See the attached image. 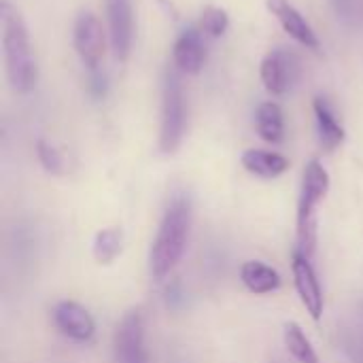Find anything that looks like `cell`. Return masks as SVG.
I'll return each mask as SVG.
<instances>
[{"label": "cell", "mask_w": 363, "mask_h": 363, "mask_svg": "<svg viewBox=\"0 0 363 363\" xmlns=\"http://www.w3.org/2000/svg\"><path fill=\"white\" fill-rule=\"evenodd\" d=\"M187 128V102L181 83V72L168 68L162 83V117H160V151L170 155L174 153L185 136Z\"/></svg>", "instance_id": "obj_4"}, {"label": "cell", "mask_w": 363, "mask_h": 363, "mask_svg": "<svg viewBox=\"0 0 363 363\" xmlns=\"http://www.w3.org/2000/svg\"><path fill=\"white\" fill-rule=\"evenodd\" d=\"M36 151H38V160H40V164H43V168L47 172L62 174V170H64V157H62V153L53 145H49L47 140H38Z\"/></svg>", "instance_id": "obj_20"}, {"label": "cell", "mask_w": 363, "mask_h": 363, "mask_svg": "<svg viewBox=\"0 0 363 363\" xmlns=\"http://www.w3.org/2000/svg\"><path fill=\"white\" fill-rule=\"evenodd\" d=\"M174 68L183 74H198L206 60L204 32L200 28H187L179 34L172 47Z\"/></svg>", "instance_id": "obj_10"}, {"label": "cell", "mask_w": 363, "mask_h": 363, "mask_svg": "<svg viewBox=\"0 0 363 363\" xmlns=\"http://www.w3.org/2000/svg\"><path fill=\"white\" fill-rule=\"evenodd\" d=\"M255 128L266 143H281L285 136V119L281 106L277 102H262L255 111Z\"/></svg>", "instance_id": "obj_16"}, {"label": "cell", "mask_w": 363, "mask_h": 363, "mask_svg": "<svg viewBox=\"0 0 363 363\" xmlns=\"http://www.w3.org/2000/svg\"><path fill=\"white\" fill-rule=\"evenodd\" d=\"M0 28L6 79L17 94H30L38 81V66L32 53L28 26L21 13L6 0L0 2Z\"/></svg>", "instance_id": "obj_1"}, {"label": "cell", "mask_w": 363, "mask_h": 363, "mask_svg": "<svg viewBox=\"0 0 363 363\" xmlns=\"http://www.w3.org/2000/svg\"><path fill=\"white\" fill-rule=\"evenodd\" d=\"M259 74L264 87L272 96H283L289 91L298 77V57L285 49H272L264 55Z\"/></svg>", "instance_id": "obj_8"}, {"label": "cell", "mask_w": 363, "mask_h": 363, "mask_svg": "<svg viewBox=\"0 0 363 363\" xmlns=\"http://www.w3.org/2000/svg\"><path fill=\"white\" fill-rule=\"evenodd\" d=\"M53 323L66 338L77 342L91 340L96 332V323L91 315L77 302H60L53 308Z\"/></svg>", "instance_id": "obj_11"}, {"label": "cell", "mask_w": 363, "mask_h": 363, "mask_svg": "<svg viewBox=\"0 0 363 363\" xmlns=\"http://www.w3.org/2000/svg\"><path fill=\"white\" fill-rule=\"evenodd\" d=\"M285 347L289 351V355L300 363H319L317 353L311 345V340L306 338V334L302 332V328L298 323H287L285 325Z\"/></svg>", "instance_id": "obj_18"}, {"label": "cell", "mask_w": 363, "mask_h": 363, "mask_svg": "<svg viewBox=\"0 0 363 363\" xmlns=\"http://www.w3.org/2000/svg\"><path fill=\"white\" fill-rule=\"evenodd\" d=\"M240 279L245 287L257 296L272 294L281 287V277L274 268L262 264V262H247L240 268Z\"/></svg>", "instance_id": "obj_15"}, {"label": "cell", "mask_w": 363, "mask_h": 363, "mask_svg": "<svg viewBox=\"0 0 363 363\" xmlns=\"http://www.w3.org/2000/svg\"><path fill=\"white\" fill-rule=\"evenodd\" d=\"M108 38L113 55L119 64H125L134 40V11L132 0H106Z\"/></svg>", "instance_id": "obj_6"}, {"label": "cell", "mask_w": 363, "mask_h": 363, "mask_svg": "<svg viewBox=\"0 0 363 363\" xmlns=\"http://www.w3.org/2000/svg\"><path fill=\"white\" fill-rule=\"evenodd\" d=\"M291 270H294V281H296V289H298V296H300L302 304L306 306L311 317L315 321H319L321 313H323V296H321L319 279H317L308 257H304L300 253H294Z\"/></svg>", "instance_id": "obj_12"}, {"label": "cell", "mask_w": 363, "mask_h": 363, "mask_svg": "<svg viewBox=\"0 0 363 363\" xmlns=\"http://www.w3.org/2000/svg\"><path fill=\"white\" fill-rule=\"evenodd\" d=\"M72 45H74V51L81 57L83 66L89 72L100 68V62H102L104 49H106V32L94 13L83 11L77 15L74 28H72Z\"/></svg>", "instance_id": "obj_5"}, {"label": "cell", "mask_w": 363, "mask_h": 363, "mask_svg": "<svg viewBox=\"0 0 363 363\" xmlns=\"http://www.w3.org/2000/svg\"><path fill=\"white\" fill-rule=\"evenodd\" d=\"M89 94L96 98V100H102L106 96V89H108V83H106V74L98 68V70H91L89 72Z\"/></svg>", "instance_id": "obj_21"}, {"label": "cell", "mask_w": 363, "mask_h": 363, "mask_svg": "<svg viewBox=\"0 0 363 363\" xmlns=\"http://www.w3.org/2000/svg\"><path fill=\"white\" fill-rule=\"evenodd\" d=\"M313 108H315V119H317V132H319V140L323 145V149L328 151H334L342 145L345 140V128L338 123L332 106L328 104L325 98H315L313 102Z\"/></svg>", "instance_id": "obj_14"}, {"label": "cell", "mask_w": 363, "mask_h": 363, "mask_svg": "<svg viewBox=\"0 0 363 363\" xmlns=\"http://www.w3.org/2000/svg\"><path fill=\"white\" fill-rule=\"evenodd\" d=\"M123 249V232L121 228H104L96 234L94 240V257L98 264H113Z\"/></svg>", "instance_id": "obj_17"}, {"label": "cell", "mask_w": 363, "mask_h": 363, "mask_svg": "<svg viewBox=\"0 0 363 363\" xmlns=\"http://www.w3.org/2000/svg\"><path fill=\"white\" fill-rule=\"evenodd\" d=\"M115 363H149L145 349V328L138 311L128 313L117 325L115 340Z\"/></svg>", "instance_id": "obj_7"}, {"label": "cell", "mask_w": 363, "mask_h": 363, "mask_svg": "<svg viewBox=\"0 0 363 363\" xmlns=\"http://www.w3.org/2000/svg\"><path fill=\"white\" fill-rule=\"evenodd\" d=\"M330 191V174L317 162L311 160L304 168L302 194L298 202V249L296 253L311 259L317 245V208Z\"/></svg>", "instance_id": "obj_3"}, {"label": "cell", "mask_w": 363, "mask_h": 363, "mask_svg": "<svg viewBox=\"0 0 363 363\" xmlns=\"http://www.w3.org/2000/svg\"><path fill=\"white\" fill-rule=\"evenodd\" d=\"M228 28H230V15L225 9L215 6V4L204 6L202 17H200V30L204 32V36L219 38L228 32Z\"/></svg>", "instance_id": "obj_19"}, {"label": "cell", "mask_w": 363, "mask_h": 363, "mask_svg": "<svg viewBox=\"0 0 363 363\" xmlns=\"http://www.w3.org/2000/svg\"><path fill=\"white\" fill-rule=\"evenodd\" d=\"M266 6L277 17L281 28L298 45H302L304 49H311V51H319L321 43L317 38V32L313 30V26L306 21V17L289 0H266Z\"/></svg>", "instance_id": "obj_9"}, {"label": "cell", "mask_w": 363, "mask_h": 363, "mask_svg": "<svg viewBox=\"0 0 363 363\" xmlns=\"http://www.w3.org/2000/svg\"><path fill=\"white\" fill-rule=\"evenodd\" d=\"M189 225H191V204L185 196L172 198L168 204L157 236L151 247V274L155 279L168 277L174 266L181 262L185 247H187V236H189Z\"/></svg>", "instance_id": "obj_2"}, {"label": "cell", "mask_w": 363, "mask_h": 363, "mask_svg": "<svg viewBox=\"0 0 363 363\" xmlns=\"http://www.w3.org/2000/svg\"><path fill=\"white\" fill-rule=\"evenodd\" d=\"M247 172L262 179H277L289 168V160L281 153L264 151V149H247L240 157Z\"/></svg>", "instance_id": "obj_13"}]
</instances>
